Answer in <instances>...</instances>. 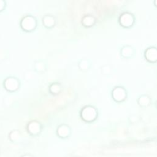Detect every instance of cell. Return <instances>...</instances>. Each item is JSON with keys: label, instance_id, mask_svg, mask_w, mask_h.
<instances>
[{"label": "cell", "instance_id": "1", "mask_svg": "<svg viewBox=\"0 0 157 157\" xmlns=\"http://www.w3.org/2000/svg\"><path fill=\"white\" fill-rule=\"evenodd\" d=\"M21 27L25 30H31L36 26V20L33 17L26 15L23 18L21 21Z\"/></svg>", "mask_w": 157, "mask_h": 157}, {"label": "cell", "instance_id": "8", "mask_svg": "<svg viewBox=\"0 0 157 157\" xmlns=\"http://www.w3.org/2000/svg\"><path fill=\"white\" fill-rule=\"evenodd\" d=\"M94 21V18L91 16H86L83 19V22L85 24V25H91Z\"/></svg>", "mask_w": 157, "mask_h": 157}, {"label": "cell", "instance_id": "2", "mask_svg": "<svg viewBox=\"0 0 157 157\" xmlns=\"http://www.w3.org/2000/svg\"><path fill=\"white\" fill-rule=\"evenodd\" d=\"M4 87L9 91L16 90L19 86L18 79L13 77H8L4 81Z\"/></svg>", "mask_w": 157, "mask_h": 157}, {"label": "cell", "instance_id": "9", "mask_svg": "<svg viewBox=\"0 0 157 157\" xmlns=\"http://www.w3.org/2000/svg\"><path fill=\"white\" fill-rule=\"evenodd\" d=\"M5 6V1L4 0H0V10L4 9Z\"/></svg>", "mask_w": 157, "mask_h": 157}, {"label": "cell", "instance_id": "4", "mask_svg": "<svg viewBox=\"0 0 157 157\" xmlns=\"http://www.w3.org/2000/svg\"><path fill=\"white\" fill-rule=\"evenodd\" d=\"M120 23L122 25L128 26L131 25L133 21V17L129 13H124L122 14L120 18Z\"/></svg>", "mask_w": 157, "mask_h": 157}, {"label": "cell", "instance_id": "5", "mask_svg": "<svg viewBox=\"0 0 157 157\" xmlns=\"http://www.w3.org/2000/svg\"><path fill=\"white\" fill-rule=\"evenodd\" d=\"M125 91L121 87H117L114 89L113 91V96L117 101H121L125 97Z\"/></svg>", "mask_w": 157, "mask_h": 157}, {"label": "cell", "instance_id": "3", "mask_svg": "<svg viewBox=\"0 0 157 157\" xmlns=\"http://www.w3.org/2000/svg\"><path fill=\"white\" fill-rule=\"evenodd\" d=\"M83 119L88 121L94 119L96 115V110L90 106H88L85 107L81 113Z\"/></svg>", "mask_w": 157, "mask_h": 157}, {"label": "cell", "instance_id": "7", "mask_svg": "<svg viewBox=\"0 0 157 157\" xmlns=\"http://www.w3.org/2000/svg\"><path fill=\"white\" fill-rule=\"evenodd\" d=\"M44 23H45L46 26H51L54 23V18L50 15H46L44 18Z\"/></svg>", "mask_w": 157, "mask_h": 157}, {"label": "cell", "instance_id": "6", "mask_svg": "<svg viewBox=\"0 0 157 157\" xmlns=\"http://www.w3.org/2000/svg\"><path fill=\"white\" fill-rule=\"evenodd\" d=\"M146 58L150 61H155L156 58V50L155 48H148L145 53Z\"/></svg>", "mask_w": 157, "mask_h": 157}]
</instances>
